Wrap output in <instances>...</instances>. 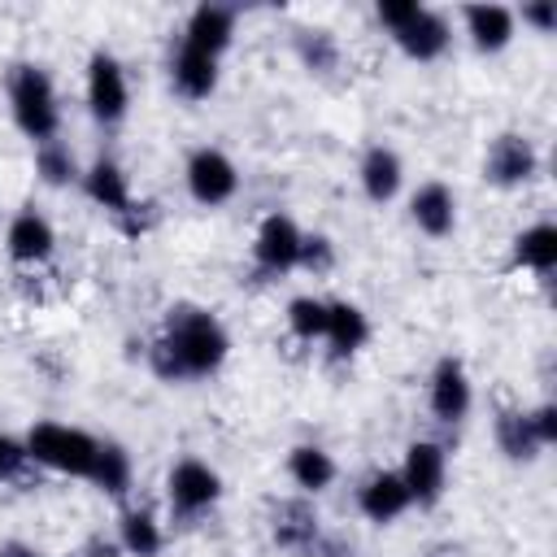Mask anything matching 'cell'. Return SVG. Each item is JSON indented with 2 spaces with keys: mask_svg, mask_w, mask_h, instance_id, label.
I'll list each match as a JSON object with an SVG mask.
<instances>
[{
  "mask_svg": "<svg viewBox=\"0 0 557 557\" xmlns=\"http://www.w3.org/2000/svg\"><path fill=\"white\" fill-rule=\"evenodd\" d=\"M226 352H231L226 326L209 309H200V305H174L165 313L161 339L148 348V366L165 383H174V379H205V374L222 370Z\"/></svg>",
  "mask_w": 557,
  "mask_h": 557,
  "instance_id": "cell-1",
  "label": "cell"
},
{
  "mask_svg": "<svg viewBox=\"0 0 557 557\" xmlns=\"http://www.w3.org/2000/svg\"><path fill=\"white\" fill-rule=\"evenodd\" d=\"M9 109H13V122L26 139L35 144H48L61 126V109H57V87L48 78L44 65H13L9 74Z\"/></svg>",
  "mask_w": 557,
  "mask_h": 557,
  "instance_id": "cell-2",
  "label": "cell"
},
{
  "mask_svg": "<svg viewBox=\"0 0 557 557\" xmlns=\"http://www.w3.org/2000/svg\"><path fill=\"white\" fill-rule=\"evenodd\" d=\"M26 457L57 470V474H74V479H87L91 466H96V453H100V440L78 431V426H65V422H35L26 431Z\"/></svg>",
  "mask_w": 557,
  "mask_h": 557,
  "instance_id": "cell-3",
  "label": "cell"
},
{
  "mask_svg": "<svg viewBox=\"0 0 557 557\" xmlns=\"http://www.w3.org/2000/svg\"><path fill=\"white\" fill-rule=\"evenodd\" d=\"M222 496V479L209 461L200 457H183L170 466V479H165V500H170V513L178 522H191L200 513H209Z\"/></svg>",
  "mask_w": 557,
  "mask_h": 557,
  "instance_id": "cell-4",
  "label": "cell"
},
{
  "mask_svg": "<svg viewBox=\"0 0 557 557\" xmlns=\"http://www.w3.org/2000/svg\"><path fill=\"white\" fill-rule=\"evenodd\" d=\"M87 104H91V117L104 122V126H117L126 117L131 87H126V70L117 65V57L91 52V61H87Z\"/></svg>",
  "mask_w": 557,
  "mask_h": 557,
  "instance_id": "cell-5",
  "label": "cell"
},
{
  "mask_svg": "<svg viewBox=\"0 0 557 557\" xmlns=\"http://www.w3.org/2000/svg\"><path fill=\"white\" fill-rule=\"evenodd\" d=\"M187 191L196 205L213 209V205H226L235 191H239V170L235 161L222 152V148H196L187 157Z\"/></svg>",
  "mask_w": 557,
  "mask_h": 557,
  "instance_id": "cell-6",
  "label": "cell"
},
{
  "mask_svg": "<svg viewBox=\"0 0 557 557\" xmlns=\"http://www.w3.org/2000/svg\"><path fill=\"white\" fill-rule=\"evenodd\" d=\"M400 479L409 487V500L431 509L440 496H444V483H448V453L435 444V440H413L405 448V466H400Z\"/></svg>",
  "mask_w": 557,
  "mask_h": 557,
  "instance_id": "cell-7",
  "label": "cell"
},
{
  "mask_svg": "<svg viewBox=\"0 0 557 557\" xmlns=\"http://www.w3.org/2000/svg\"><path fill=\"white\" fill-rule=\"evenodd\" d=\"M300 239H305V231L287 213H265L261 226H257V239H252L257 274H287V270H296Z\"/></svg>",
  "mask_w": 557,
  "mask_h": 557,
  "instance_id": "cell-8",
  "label": "cell"
},
{
  "mask_svg": "<svg viewBox=\"0 0 557 557\" xmlns=\"http://www.w3.org/2000/svg\"><path fill=\"white\" fill-rule=\"evenodd\" d=\"M535 170H540V152H535V144L527 135L505 131V135H496L487 144V157H483L487 183H496V187H522V183L535 178Z\"/></svg>",
  "mask_w": 557,
  "mask_h": 557,
  "instance_id": "cell-9",
  "label": "cell"
},
{
  "mask_svg": "<svg viewBox=\"0 0 557 557\" xmlns=\"http://www.w3.org/2000/svg\"><path fill=\"white\" fill-rule=\"evenodd\" d=\"M426 400H431V413L440 422H461L474 405V387H470V374L457 357H440L435 370H431V383H426Z\"/></svg>",
  "mask_w": 557,
  "mask_h": 557,
  "instance_id": "cell-10",
  "label": "cell"
},
{
  "mask_svg": "<svg viewBox=\"0 0 557 557\" xmlns=\"http://www.w3.org/2000/svg\"><path fill=\"white\" fill-rule=\"evenodd\" d=\"M231 39H235V9H231V4L205 0V4L191 9L187 26H183V44H187V48H196V52H205V57L218 61V57L231 48Z\"/></svg>",
  "mask_w": 557,
  "mask_h": 557,
  "instance_id": "cell-11",
  "label": "cell"
},
{
  "mask_svg": "<svg viewBox=\"0 0 557 557\" xmlns=\"http://www.w3.org/2000/svg\"><path fill=\"white\" fill-rule=\"evenodd\" d=\"M357 505H361L366 522L387 527V522H396V518H400V513H405L413 500H409V487H405L400 470H374V474L361 483Z\"/></svg>",
  "mask_w": 557,
  "mask_h": 557,
  "instance_id": "cell-12",
  "label": "cell"
},
{
  "mask_svg": "<svg viewBox=\"0 0 557 557\" xmlns=\"http://www.w3.org/2000/svg\"><path fill=\"white\" fill-rule=\"evenodd\" d=\"M4 248H9V257H13L17 265H39V261L52 257L57 231H52V222H48L44 213L22 209V213L9 222V231H4Z\"/></svg>",
  "mask_w": 557,
  "mask_h": 557,
  "instance_id": "cell-13",
  "label": "cell"
},
{
  "mask_svg": "<svg viewBox=\"0 0 557 557\" xmlns=\"http://www.w3.org/2000/svg\"><path fill=\"white\" fill-rule=\"evenodd\" d=\"M270 535L283 553H309L318 544V509L309 500H278L270 513Z\"/></svg>",
  "mask_w": 557,
  "mask_h": 557,
  "instance_id": "cell-14",
  "label": "cell"
},
{
  "mask_svg": "<svg viewBox=\"0 0 557 557\" xmlns=\"http://www.w3.org/2000/svg\"><path fill=\"white\" fill-rule=\"evenodd\" d=\"M396 44H400V52L405 57H413V61H435V57H444V48H448V22H444V13H435V9H418L396 35H392Z\"/></svg>",
  "mask_w": 557,
  "mask_h": 557,
  "instance_id": "cell-15",
  "label": "cell"
},
{
  "mask_svg": "<svg viewBox=\"0 0 557 557\" xmlns=\"http://www.w3.org/2000/svg\"><path fill=\"white\" fill-rule=\"evenodd\" d=\"M170 83L183 100H209L218 91V61L178 39V48L170 57Z\"/></svg>",
  "mask_w": 557,
  "mask_h": 557,
  "instance_id": "cell-16",
  "label": "cell"
},
{
  "mask_svg": "<svg viewBox=\"0 0 557 557\" xmlns=\"http://www.w3.org/2000/svg\"><path fill=\"white\" fill-rule=\"evenodd\" d=\"M466 35L479 52H500L509 48L513 30H518V13L509 4H466Z\"/></svg>",
  "mask_w": 557,
  "mask_h": 557,
  "instance_id": "cell-17",
  "label": "cell"
},
{
  "mask_svg": "<svg viewBox=\"0 0 557 557\" xmlns=\"http://www.w3.org/2000/svg\"><path fill=\"white\" fill-rule=\"evenodd\" d=\"M409 218H413V226H418L422 235L444 239V235H453V226H457V200H453V191H448L444 183H422V187L409 196Z\"/></svg>",
  "mask_w": 557,
  "mask_h": 557,
  "instance_id": "cell-18",
  "label": "cell"
},
{
  "mask_svg": "<svg viewBox=\"0 0 557 557\" xmlns=\"http://www.w3.org/2000/svg\"><path fill=\"white\" fill-rule=\"evenodd\" d=\"M357 178H361V191H366V200H374V205H387V200L400 191L405 165H400V157H396L387 144H374V148H366Z\"/></svg>",
  "mask_w": 557,
  "mask_h": 557,
  "instance_id": "cell-19",
  "label": "cell"
},
{
  "mask_svg": "<svg viewBox=\"0 0 557 557\" xmlns=\"http://www.w3.org/2000/svg\"><path fill=\"white\" fill-rule=\"evenodd\" d=\"M322 339L331 344L335 357H352L370 339V318L352 300H326V335Z\"/></svg>",
  "mask_w": 557,
  "mask_h": 557,
  "instance_id": "cell-20",
  "label": "cell"
},
{
  "mask_svg": "<svg viewBox=\"0 0 557 557\" xmlns=\"http://www.w3.org/2000/svg\"><path fill=\"white\" fill-rule=\"evenodd\" d=\"M83 191L100 205V209H109L113 218H122L135 200H131V183H126V174H122V165L117 161H109V157H100V161H91L87 165V174H83Z\"/></svg>",
  "mask_w": 557,
  "mask_h": 557,
  "instance_id": "cell-21",
  "label": "cell"
},
{
  "mask_svg": "<svg viewBox=\"0 0 557 557\" xmlns=\"http://www.w3.org/2000/svg\"><path fill=\"white\" fill-rule=\"evenodd\" d=\"M287 474L305 496H318V492H326L335 483V457L326 448H318V444H296L287 453Z\"/></svg>",
  "mask_w": 557,
  "mask_h": 557,
  "instance_id": "cell-22",
  "label": "cell"
},
{
  "mask_svg": "<svg viewBox=\"0 0 557 557\" xmlns=\"http://www.w3.org/2000/svg\"><path fill=\"white\" fill-rule=\"evenodd\" d=\"M513 265L553 274L557 270V226L553 222H531L527 231L513 235Z\"/></svg>",
  "mask_w": 557,
  "mask_h": 557,
  "instance_id": "cell-23",
  "label": "cell"
},
{
  "mask_svg": "<svg viewBox=\"0 0 557 557\" xmlns=\"http://www.w3.org/2000/svg\"><path fill=\"white\" fill-rule=\"evenodd\" d=\"M104 496H126L131 487V453L113 440H100V453H96V466L87 474Z\"/></svg>",
  "mask_w": 557,
  "mask_h": 557,
  "instance_id": "cell-24",
  "label": "cell"
},
{
  "mask_svg": "<svg viewBox=\"0 0 557 557\" xmlns=\"http://www.w3.org/2000/svg\"><path fill=\"white\" fill-rule=\"evenodd\" d=\"M496 444H500V453L509 461H531L540 453V440H535V431H531L522 409H500L496 413Z\"/></svg>",
  "mask_w": 557,
  "mask_h": 557,
  "instance_id": "cell-25",
  "label": "cell"
},
{
  "mask_svg": "<svg viewBox=\"0 0 557 557\" xmlns=\"http://www.w3.org/2000/svg\"><path fill=\"white\" fill-rule=\"evenodd\" d=\"M117 544H122V553H131V557H157V553H161V527H157V518L144 513V509L122 513Z\"/></svg>",
  "mask_w": 557,
  "mask_h": 557,
  "instance_id": "cell-26",
  "label": "cell"
},
{
  "mask_svg": "<svg viewBox=\"0 0 557 557\" xmlns=\"http://www.w3.org/2000/svg\"><path fill=\"white\" fill-rule=\"evenodd\" d=\"M296 57L309 74H331L339 65V44L331 30L313 26V30H296Z\"/></svg>",
  "mask_w": 557,
  "mask_h": 557,
  "instance_id": "cell-27",
  "label": "cell"
},
{
  "mask_svg": "<svg viewBox=\"0 0 557 557\" xmlns=\"http://www.w3.org/2000/svg\"><path fill=\"white\" fill-rule=\"evenodd\" d=\"M35 174H39L48 187H65V183L78 178V161H74V152H70L61 139H48V144L35 148Z\"/></svg>",
  "mask_w": 557,
  "mask_h": 557,
  "instance_id": "cell-28",
  "label": "cell"
},
{
  "mask_svg": "<svg viewBox=\"0 0 557 557\" xmlns=\"http://www.w3.org/2000/svg\"><path fill=\"white\" fill-rule=\"evenodd\" d=\"M287 331H292L296 339H305V344L322 339V335H326V300H318V296H296V300H287Z\"/></svg>",
  "mask_w": 557,
  "mask_h": 557,
  "instance_id": "cell-29",
  "label": "cell"
},
{
  "mask_svg": "<svg viewBox=\"0 0 557 557\" xmlns=\"http://www.w3.org/2000/svg\"><path fill=\"white\" fill-rule=\"evenodd\" d=\"M296 265H305V270H313V274H326V270L335 265V244H331L326 235H305Z\"/></svg>",
  "mask_w": 557,
  "mask_h": 557,
  "instance_id": "cell-30",
  "label": "cell"
},
{
  "mask_svg": "<svg viewBox=\"0 0 557 557\" xmlns=\"http://www.w3.org/2000/svg\"><path fill=\"white\" fill-rule=\"evenodd\" d=\"M26 461H30V457H26V444L0 431V483H4V479H17V474L26 470Z\"/></svg>",
  "mask_w": 557,
  "mask_h": 557,
  "instance_id": "cell-31",
  "label": "cell"
},
{
  "mask_svg": "<svg viewBox=\"0 0 557 557\" xmlns=\"http://www.w3.org/2000/svg\"><path fill=\"white\" fill-rule=\"evenodd\" d=\"M527 422H531V431H535V440H540V448H548V444H557V405H535L531 413H527Z\"/></svg>",
  "mask_w": 557,
  "mask_h": 557,
  "instance_id": "cell-32",
  "label": "cell"
},
{
  "mask_svg": "<svg viewBox=\"0 0 557 557\" xmlns=\"http://www.w3.org/2000/svg\"><path fill=\"white\" fill-rule=\"evenodd\" d=\"M418 9H422L418 0H379V9H374V13H379V22H383V26L396 35V30H400V26H405V22H409Z\"/></svg>",
  "mask_w": 557,
  "mask_h": 557,
  "instance_id": "cell-33",
  "label": "cell"
},
{
  "mask_svg": "<svg viewBox=\"0 0 557 557\" xmlns=\"http://www.w3.org/2000/svg\"><path fill=\"white\" fill-rule=\"evenodd\" d=\"M522 22L535 26L540 35H548L557 26V4L553 0H535V4H522Z\"/></svg>",
  "mask_w": 557,
  "mask_h": 557,
  "instance_id": "cell-34",
  "label": "cell"
},
{
  "mask_svg": "<svg viewBox=\"0 0 557 557\" xmlns=\"http://www.w3.org/2000/svg\"><path fill=\"white\" fill-rule=\"evenodd\" d=\"M313 557H352V544L339 540V535H318V544L309 548Z\"/></svg>",
  "mask_w": 557,
  "mask_h": 557,
  "instance_id": "cell-35",
  "label": "cell"
},
{
  "mask_svg": "<svg viewBox=\"0 0 557 557\" xmlns=\"http://www.w3.org/2000/svg\"><path fill=\"white\" fill-rule=\"evenodd\" d=\"M0 557H39V548H30V544H22V540H4V544H0Z\"/></svg>",
  "mask_w": 557,
  "mask_h": 557,
  "instance_id": "cell-36",
  "label": "cell"
}]
</instances>
